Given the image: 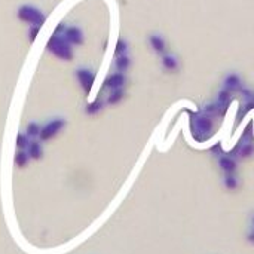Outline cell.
Returning <instances> with one entry per match:
<instances>
[{
  "instance_id": "4",
  "label": "cell",
  "mask_w": 254,
  "mask_h": 254,
  "mask_svg": "<svg viewBox=\"0 0 254 254\" xmlns=\"http://www.w3.org/2000/svg\"><path fill=\"white\" fill-rule=\"evenodd\" d=\"M64 127H66V121L61 118H55V119L49 121L40 129V135H39L40 141H49V140L55 138L64 129Z\"/></svg>"
},
{
  "instance_id": "24",
  "label": "cell",
  "mask_w": 254,
  "mask_h": 254,
  "mask_svg": "<svg viewBox=\"0 0 254 254\" xmlns=\"http://www.w3.org/2000/svg\"><path fill=\"white\" fill-rule=\"evenodd\" d=\"M247 241H248V242H251V244H254V229H253V231H251L248 235H247Z\"/></svg>"
},
{
  "instance_id": "23",
  "label": "cell",
  "mask_w": 254,
  "mask_h": 254,
  "mask_svg": "<svg viewBox=\"0 0 254 254\" xmlns=\"http://www.w3.org/2000/svg\"><path fill=\"white\" fill-rule=\"evenodd\" d=\"M64 30H66V25H64V24L61 22V24H58V27H56V28H55V32H54V33H58V35H63V33H64Z\"/></svg>"
},
{
  "instance_id": "14",
  "label": "cell",
  "mask_w": 254,
  "mask_h": 254,
  "mask_svg": "<svg viewBox=\"0 0 254 254\" xmlns=\"http://www.w3.org/2000/svg\"><path fill=\"white\" fill-rule=\"evenodd\" d=\"M162 66L168 72H176L179 69V61H177V58L174 55H165L162 58Z\"/></svg>"
},
{
  "instance_id": "10",
  "label": "cell",
  "mask_w": 254,
  "mask_h": 254,
  "mask_svg": "<svg viewBox=\"0 0 254 254\" xmlns=\"http://www.w3.org/2000/svg\"><path fill=\"white\" fill-rule=\"evenodd\" d=\"M27 153L30 156V159H35V161H39L43 158V147H42V143L37 140H32L30 145L27 147Z\"/></svg>"
},
{
  "instance_id": "20",
  "label": "cell",
  "mask_w": 254,
  "mask_h": 254,
  "mask_svg": "<svg viewBox=\"0 0 254 254\" xmlns=\"http://www.w3.org/2000/svg\"><path fill=\"white\" fill-rule=\"evenodd\" d=\"M40 129H42V127L39 125V124H36V122H30L27 125V128H25V134L30 137V138H36V137H39L40 135Z\"/></svg>"
},
{
  "instance_id": "15",
  "label": "cell",
  "mask_w": 254,
  "mask_h": 254,
  "mask_svg": "<svg viewBox=\"0 0 254 254\" xmlns=\"http://www.w3.org/2000/svg\"><path fill=\"white\" fill-rule=\"evenodd\" d=\"M103 107H104V101L100 100V98H97L95 101H92V103H90V104L87 106L85 111H87V115L94 116V115H98V113L103 110Z\"/></svg>"
},
{
  "instance_id": "13",
  "label": "cell",
  "mask_w": 254,
  "mask_h": 254,
  "mask_svg": "<svg viewBox=\"0 0 254 254\" xmlns=\"http://www.w3.org/2000/svg\"><path fill=\"white\" fill-rule=\"evenodd\" d=\"M14 162L18 168H25L28 165V162H30V156H28L27 150H17Z\"/></svg>"
},
{
  "instance_id": "5",
  "label": "cell",
  "mask_w": 254,
  "mask_h": 254,
  "mask_svg": "<svg viewBox=\"0 0 254 254\" xmlns=\"http://www.w3.org/2000/svg\"><path fill=\"white\" fill-rule=\"evenodd\" d=\"M76 79L80 85V88L83 90V92L90 95L92 88H94V83H95V79H97V74L95 72H92L91 69H77L76 70Z\"/></svg>"
},
{
  "instance_id": "16",
  "label": "cell",
  "mask_w": 254,
  "mask_h": 254,
  "mask_svg": "<svg viewBox=\"0 0 254 254\" xmlns=\"http://www.w3.org/2000/svg\"><path fill=\"white\" fill-rule=\"evenodd\" d=\"M124 95H125V94H124L122 90H113V91L109 94L106 103H107L109 106H116V104H119V103L124 100Z\"/></svg>"
},
{
  "instance_id": "7",
  "label": "cell",
  "mask_w": 254,
  "mask_h": 254,
  "mask_svg": "<svg viewBox=\"0 0 254 254\" xmlns=\"http://www.w3.org/2000/svg\"><path fill=\"white\" fill-rule=\"evenodd\" d=\"M63 36L66 37V40L72 46H80L83 43V33H82V30L79 27H74V25L66 27Z\"/></svg>"
},
{
  "instance_id": "6",
  "label": "cell",
  "mask_w": 254,
  "mask_h": 254,
  "mask_svg": "<svg viewBox=\"0 0 254 254\" xmlns=\"http://www.w3.org/2000/svg\"><path fill=\"white\" fill-rule=\"evenodd\" d=\"M125 82H127L125 74L121 73V72H116V73L109 74V76L104 79V87H106L107 90H110V91H113V90H122V87L125 85Z\"/></svg>"
},
{
  "instance_id": "21",
  "label": "cell",
  "mask_w": 254,
  "mask_h": 254,
  "mask_svg": "<svg viewBox=\"0 0 254 254\" xmlns=\"http://www.w3.org/2000/svg\"><path fill=\"white\" fill-rule=\"evenodd\" d=\"M127 51H128V43H127V40L119 39V40L116 42L115 55H116V56H119V55H125V54H127Z\"/></svg>"
},
{
  "instance_id": "8",
  "label": "cell",
  "mask_w": 254,
  "mask_h": 254,
  "mask_svg": "<svg viewBox=\"0 0 254 254\" xmlns=\"http://www.w3.org/2000/svg\"><path fill=\"white\" fill-rule=\"evenodd\" d=\"M218 166L224 174H235L238 169V162L231 155H221L218 156Z\"/></svg>"
},
{
  "instance_id": "19",
  "label": "cell",
  "mask_w": 254,
  "mask_h": 254,
  "mask_svg": "<svg viewBox=\"0 0 254 254\" xmlns=\"http://www.w3.org/2000/svg\"><path fill=\"white\" fill-rule=\"evenodd\" d=\"M15 145H17L18 150H27L28 145H30V137H28L27 134H18Z\"/></svg>"
},
{
  "instance_id": "22",
  "label": "cell",
  "mask_w": 254,
  "mask_h": 254,
  "mask_svg": "<svg viewBox=\"0 0 254 254\" xmlns=\"http://www.w3.org/2000/svg\"><path fill=\"white\" fill-rule=\"evenodd\" d=\"M39 30H40V27L32 25L30 32H28V39H30V42H35V40H36V37H37V35H39Z\"/></svg>"
},
{
  "instance_id": "12",
  "label": "cell",
  "mask_w": 254,
  "mask_h": 254,
  "mask_svg": "<svg viewBox=\"0 0 254 254\" xmlns=\"http://www.w3.org/2000/svg\"><path fill=\"white\" fill-rule=\"evenodd\" d=\"M115 66L118 69V72L121 73H125L129 67H131V58L125 54V55H119L116 56V61H115Z\"/></svg>"
},
{
  "instance_id": "9",
  "label": "cell",
  "mask_w": 254,
  "mask_h": 254,
  "mask_svg": "<svg viewBox=\"0 0 254 254\" xmlns=\"http://www.w3.org/2000/svg\"><path fill=\"white\" fill-rule=\"evenodd\" d=\"M223 87H224V90H228V91H231V92L239 91V90L242 88V79H241L239 74H236V73H229L228 76L224 77Z\"/></svg>"
},
{
  "instance_id": "18",
  "label": "cell",
  "mask_w": 254,
  "mask_h": 254,
  "mask_svg": "<svg viewBox=\"0 0 254 254\" xmlns=\"http://www.w3.org/2000/svg\"><path fill=\"white\" fill-rule=\"evenodd\" d=\"M223 184L228 190H236L239 187V180L235 174H226L224 180H223Z\"/></svg>"
},
{
  "instance_id": "17",
  "label": "cell",
  "mask_w": 254,
  "mask_h": 254,
  "mask_svg": "<svg viewBox=\"0 0 254 254\" xmlns=\"http://www.w3.org/2000/svg\"><path fill=\"white\" fill-rule=\"evenodd\" d=\"M217 103H218L220 106L226 107V109H229V106H231V103H232V95H231V91H228V90H224V88H223V90L218 92Z\"/></svg>"
},
{
  "instance_id": "11",
  "label": "cell",
  "mask_w": 254,
  "mask_h": 254,
  "mask_svg": "<svg viewBox=\"0 0 254 254\" xmlns=\"http://www.w3.org/2000/svg\"><path fill=\"white\" fill-rule=\"evenodd\" d=\"M149 43L153 48V51L158 52V54H163L165 49H166V42L161 35H156V33L150 35L149 36Z\"/></svg>"
},
{
  "instance_id": "3",
  "label": "cell",
  "mask_w": 254,
  "mask_h": 254,
  "mask_svg": "<svg viewBox=\"0 0 254 254\" xmlns=\"http://www.w3.org/2000/svg\"><path fill=\"white\" fill-rule=\"evenodd\" d=\"M17 17L19 21L25 22V24H30V25H37V27H42V24L45 22L46 17L45 14L36 8V6H32V5H24V6H19L18 11H17Z\"/></svg>"
},
{
  "instance_id": "25",
  "label": "cell",
  "mask_w": 254,
  "mask_h": 254,
  "mask_svg": "<svg viewBox=\"0 0 254 254\" xmlns=\"http://www.w3.org/2000/svg\"><path fill=\"white\" fill-rule=\"evenodd\" d=\"M251 224H253V229H254V216L251 217Z\"/></svg>"
},
{
  "instance_id": "2",
  "label": "cell",
  "mask_w": 254,
  "mask_h": 254,
  "mask_svg": "<svg viewBox=\"0 0 254 254\" xmlns=\"http://www.w3.org/2000/svg\"><path fill=\"white\" fill-rule=\"evenodd\" d=\"M46 49L58 60H63V61L73 60V48L63 35L54 33L46 43Z\"/></svg>"
},
{
  "instance_id": "1",
  "label": "cell",
  "mask_w": 254,
  "mask_h": 254,
  "mask_svg": "<svg viewBox=\"0 0 254 254\" xmlns=\"http://www.w3.org/2000/svg\"><path fill=\"white\" fill-rule=\"evenodd\" d=\"M189 128L193 140L198 143H204L214 134V121L205 113L189 111Z\"/></svg>"
}]
</instances>
